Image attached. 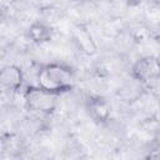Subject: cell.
I'll use <instances>...</instances> for the list:
<instances>
[{
    "label": "cell",
    "instance_id": "1",
    "mask_svg": "<svg viewBox=\"0 0 160 160\" xmlns=\"http://www.w3.org/2000/svg\"><path fill=\"white\" fill-rule=\"evenodd\" d=\"M40 86L48 91L62 90L71 84V74L68 69L58 65H51L42 69L39 74Z\"/></svg>",
    "mask_w": 160,
    "mask_h": 160
},
{
    "label": "cell",
    "instance_id": "2",
    "mask_svg": "<svg viewBox=\"0 0 160 160\" xmlns=\"http://www.w3.org/2000/svg\"><path fill=\"white\" fill-rule=\"evenodd\" d=\"M29 104L36 110H50L54 105V95L45 89H34L28 95Z\"/></svg>",
    "mask_w": 160,
    "mask_h": 160
},
{
    "label": "cell",
    "instance_id": "3",
    "mask_svg": "<svg viewBox=\"0 0 160 160\" xmlns=\"http://www.w3.org/2000/svg\"><path fill=\"white\" fill-rule=\"evenodd\" d=\"M160 74V66L156 61L145 60L140 64V75L146 79H152Z\"/></svg>",
    "mask_w": 160,
    "mask_h": 160
},
{
    "label": "cell",
    "instance_id": "4",
    "mask_svg": "<svg viewBox=\"0 0 160 160\" xmlns=\"http://www.w3.org/2000/svg\"><path fill=\"white\" fill-rule=\"evenodd\" d=\"M2 81L9 86H16L20 82V74L16 69L9 68L2 72Z\"/></svg>",
    "mask_w": 160,
    "mask_h": 160
}]
</instances>
